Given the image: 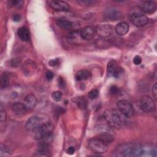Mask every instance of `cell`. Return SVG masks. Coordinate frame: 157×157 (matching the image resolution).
<instances>
[{
	"instance_id": "1",
	"label": "cell",
	"mask_w": 157,
	"mask_h": 157,
	"mask_svg": "<svg viewBox=\"0 0 157 157\" xmlns=\"http://www.w3.org/2000/svg\"><path fill=\"white\" fill-rule=\"evenodd\" d=\"M144 153V147L134 143H124L118 145L115 151L117 156H140Z\"/></svg>"
},
{
	"instance_id": "2",
	"label": "cell",
	"mask_w": 157,
	"mask_h": 157,
	"mask_svg": "<svg viewBox=\"0 0 157 157\" xmlns=\"http://www.w3.org/2000/svg\"><path fill=\"white\" fill-rule=\"evenodd\" d=\"M104 119L107 124L112 128L120 129L126 123L125 117L118 109H109L104 113Z\"/></svg>"
},
{
	"instance_id": "3",
	"label": "cell",
	"mask_w": 157,
	"mask_h": 157,
	"mask_svg": "<svg viewBox=\"0 0 157 157\" xmlns=\"http://www.w3.org/2000/svg\"><path fill=\"white\" fill-rule=\"evenodd\" d=\"M88 148L97 154L105 153L108 149V144L99 137H93L88 142Z\"/></svg>"
},
{
	"instance_id": "4",
	"label": "cell",
	"mask_w": 157,
	"mask_h": 157,
	"mask_svg": "<svg viewBox=\"0 0 157 157\" xmlns=\"http://www.w3.org/2000/svg\"><path fill=\"white\" fill-rule=\"evenodd\" d=\"M53 130V125L50 122L44 123L35 132H34V139L42 140L48 138Z\"/></svg>"
},
{
	"instance_id": "5",
	"label": "cell",
	"mask_w": 157,
	"mask_h": 157,
	"mask_svg": "<svg viewBox=\"0 0 157 157\" xmlns=\"http://www.w3.org/2000/svg\"><path fill=\"white\" fill-rule=\"evenodd\" d=\"M117 109L127 118L134 115V110L132 104L126 100H120L117 104Z\"/></svg>"
},
{
	"instance_id": "6",
	"label": "cell",
	"mask_w": 157,
	"mask_h": 157,
	"mask_svg": "<svg viewBox=\"0 0 157 157\" xmlns=\"http://www.w3.org/2000/svg\"><path fill=\"white\" fill-rule=\"evenodd\" d=\"M140 105L142 110L146 113H153L155 110V101L148 95H144L141 97Z\"/></svg>"
},
{
	"instance_id": "7",
	"label": "cell",
	"mask_w": 157,
	"mask_h": 157,
	"mask_svg": "<svg viewBox=\"0 0 157 157\" xmlns=\"http://www.w3.org/2000/svg\"><path fill=\"white\" fill-rule=\"evenodd\" d=\"M44 123L42 119L38 116H33L30 117L26 121L25 128L27 131L30 132H35Z\"/></svg>"
},
{
	"instance_id": "8",
	"label": "cell",
	"mask_w": 157,
	"mask_h": 157,
	"mask_svg": "<svg viewBox=\"0 0 157 157\" xmlns=\"http://www.w3.org/2000/svg\"><path fill=\"white\" fill-rule=\"evenodd\" d=\"M123 73V69L119 66L117 62L111 61L107 65V74L109 77L118 78Z\"/></svg>"
},
{
	"instance_id": "9",
	"label": "cell",
	"mask_w": 157,
	"mask_h": 157,
	"mask_svg": "<svg viewBox=\"0 0 157 157\" xmlns=\"http://www.w3.org/2000/svg\"><path fill=\"white\" fill-rule=\"evenodd\" d=\"M130 20L133 25L137 27L144 26L148 22V18L146 15L138 12L132 13L131 15Z\"/></svg>"
},
{
	"instance_id": "10",
	"label": "cell",
	"mask_w": 157,
	"mask_h": 157,
	"mask_svg": "<svg viewBox=\"0 0 157 157\" xmlns=\"http://www.w3.org/2000/svg\"><path fill=\"white\" fill-rule=\"evenodd\" d=\"M66 39L68 43L72 45L80 44L83 41V39L80 34V30H73L70 31L66 36Z\"/></svg>"
},
{
	"instance_id": "11",
	"label": "cell",
	"mask_w": 157,
	"mask_h": 157,
	"mask_svg": "<svg viewBox=\"0 0 157 157\" xmlns=\"http://www.w3.org/2000/svg\"><path fill=\"white\" fill-rule=\"evenodd\" d=\"M113 28L108 24H101L96 28V33L102 37H107L111 36Z\"/></svg>"
},
{
	"instance_id": "12",
	"label": "cell",
	"mask_w": 157,
	"mask_h": 157,
	"mask_svg": "<svg viewBox=\"0 0 157 157\" xmlns=\"http://www.w3.org/2000/svg\"><path fill=\"white\" fill-rule=\"evenodd\" d=\"M96 28L91 26H87L83 28L80 30V34L83 39L85 40H91L96 34Z\"/></svg>"
},
{
	"instance_id": "13",
	"label": "cell",
	"mask_w": 157,
	"mask_h": 157,
	"mask_svg": "<svg viewBox=\"0 0 157 157\" xmlns=\"http://www.w3.org/2000/svg\"><path fill=\"white\" fill-rule=\"evenodd\" d=\"M50 6L56 11H67L70 9L69 5L63 1H51L49 2Z\"/></svg>"
},
{
	"instance_id": "14",
	"label": "cell",
	"mask_w": 157,
	"mask_h": 157,
	"mask_svg": "<svg viewBox=\"0 0 157 157\" xmlns=\"http://www.w3.org/2000/svg\"><path fill=\"white\" fill-rule=\"evenodd\" d=\"M141 10L146 13H152L156 9V3L152 1H146L142 2L139 6Z\"/></svg>"
},
{
	"instance_id": "15",
	"label": "cell",
	"mask_w": 157,
	"mask_h": 157,
	"mask_svg": "<svg viewBox=\"0 0 157 157\" xmlns=\"http://www.w3.org/2000/svg\"><path fill=\"white\" fill-rule=\"evenodd\" d=\"M37 102V99L36 96L33 94H28L25 98V103L26 107L28 110H32L35 107Z\"/></svg>"
},
{
	"instance_id": "16",
	"label": "cell",
	"mask_w": 157,
	"mask_h": 157,
	"mask_svg": "<svg viewBox=\"0 0 157 157\" xmlns=\"http://www.w3.org/2000/svg\"><path fill=\"white\" fill-rule=\"evenodd\" d=\"M12 110L14 113L18 117L25 115L28 110L25 105L21 102H16L12 105Z\"/></svg>"
},
{
	"instance_id": "17",
	"label": "cell",
	"mask_w": 157,
	"mask_h": 157,
	"mask_svg": "<svg viewBox=\"0 0 157 157\" xmlns=\"http://www.w3.org/2000/svg\"><path fill=\"white\" fill-rule=\"evenodd\" d=\"M105 16L110 20H117L121 18L122 13L118 10L113 9H110L106 10Z\"/></svg>"
},
{
	"instance_id": "18",
	"label": "cell",
	"mask_w": 157,
	"mask_h": 157,
	"mask_svg": "<svg viewBox=\"0 0 157 157\" xmlns=\"http://www.w3.org/2000/svg\"><path fill=\"white\" fill-rule=\"evenodd\" d=\"M17 34L19 38L24 42H27L30 39V33L28 28L22 26L18 29Z\"/></svg>"
},
{
	"instance_id": "19",
	"label": "cell",
	"mask_w": 157,
	"mask_h": 157,
	"mask_svg": "<svg viewBox=\"0 0 157 157\" xmlns=\"http://www.w3.org/2000/svg\"><path fill=\"white\" fill-rule=\"evenodd\" d=\"M115 30L117 34L120 36H124L129 31V25L126 22H120L115 26Z\"/></svg>"
},
{
	"instance_id": "20",
	"label": "cell",
	"mask_w": 157,
	"mask_h": 157,
	"mask_svg": "<svg viewBox=\"0 0 157 157\" xmlns=\"http://www.w3.org/2000/svg\"><path fill=\"white\" fill-rule=\"evenodd\" d=\"M98 137L100 138L101 140H102L104 142H105L107 144L111 143L114 139V136L109 130L108 131L105 130V131H102L99 134Z\"/></svg>"
},
{
	"instance_id": "21",
	"label": "cell",
	"mask_w": 157,
	"mask_h": 157,
	"mask_svg": "<svg viewBox=\"0 0 157 157\" xmlns=\"http://www.w3.org/2000/svg\"><path fill=\"white\" fill-rule=\"evenodd\" d=\"M57 25L63 29H70L73 26V23L67 19L61 18L56 20Z\"/></svg>"
},
{
	"instance_id": "22",
	"label": "cell",
	"mask_w": 157,
	"mask_h": 157,
	"mask_svg": "<svg viewBox=\"0 0 157 157\" xmlns=\"http://www.w3.org/2000/svg\"><path fill=\"white\" fill-rule=\"evenodd\" d=\"M91 76V72L85 69L78 71L75 74V78L78 81H82L89 79Z\"/></svg>"
},
{
	"instance_id": "23",
	"label": "cell",
	"mask_w": 157,
	"mask_h": 157,
	"mask_svg": "<svg viewBox=\"0 0 157 157\" xmlns=\"http://www.w3.org/2000/svg\"><path fill=\"white\" fill-rule=\"evenodd\" d=\"M50 152L49 145L45 142H41L39 144L37 148V153L39 155L46 156Z\"/></svg>"
},
{
	"instance_id": "24",
	"label": "cell",
	"mask_w": 157,
	"mask_h": 157,
	"mask_svg": "<svg viewBox=\"0 0 157 157\" xmlns=\"http://www.w3.org/2000/svg\"><path fill=\"white\" fill-rule=\"evenodd\" d=\"M9 81L8 77L6 74H3L1 76V82H0V86L1 89L6 88L9 85Z\"/></svg>"
},
{
	"instance_id": "25",
	"label": "cell",
	"mask_w": 157,
	"mask_h": 157,
	"mask_svg": "<svg viewBox=\"0 0 157 157\" xmlns=\"http://www.w3.org/2000/svg\"><path fill=\"white\" fill-rule=\"evenodd\" d=\"M11 151L10 150V148L7 147V145H3V144H1V152H0V155L1 156H7V155H10V152Z\"/></svg>"
},
{
	"instance_id": "26",
	"label": "cell",
	"mask_w": 157,
	"mask_h": 157,
	"mask_svg": "<svg viewBox=\"0 0 157 157\" xmlns=\"http://www.w3.org/2000/svg\"><path fill=\"white\" fill-rule=\"evenodd\" d=\"M7 118V113L5 109L4 106L2 105V104H1L0 105V121L1 122H4L6 121Z\"/></svg>"
},
{
	"instance_id": "27",
	"label": "cell",
	"mask_w": 157,
	"mask_h": 157,
	"mask_svg": "<svg viewBox=\"0 0 157 157\" xmlns=\"http://www.w3.org/2000/svg\"><path fill=\"white\" fill-rule=\"evenodd\" d=\"M52 98L53 99L54 101H55L56 102H58V101H60L61 100L63 94H62V93L61 91H54L52 93Z\"/></svg>"
},
{
	"instance_id": "28",
	"label": "cell",
	"mask_w": 157,
	"mask_h": 157,
	"mask_svg": "<svg viewBox=\"0 0 157 157\" xmlns=\"http://www.w3.org/2000/svg\"><path fill=\"white\" fill-rule=\"evenodd\" d=\"M99 95V91L97 89H93L88 93V98L90 99H95Z\"/></svg>"
},
{
	"instance_id": "29",
	"label": "cell",
	"mask_w": 157,
	"mask_h": 157,
	"mask_svg": "<svg viewBox=\"0 0 157 157\" xmlns=\"http://www.w3.org/2000/svg\"><path fill=\"white\" fill-rule=\"evenodd\" d=\"M23 1H16V0H12V1H9L8 2V5L10 7H15V6H18L20 5Z\"/></svg>"
},
{
	"instance_id": "30",
	"label": "cell",
	"mask_w": 157,
	"mask_h": 157,
	"mask_svg": "<svg viewBox=\"0 0 157 157\" xmlns=\"http://www.w3.org/2000/svg\"><path fill=\"white\" fill-rule=\"evenodd\" d=\"M78 3L82 4V5H91L96 2L95 1H91V0H80L77 1Z\"/></svg>"
},
{
	"instance_id": "31",
	"label": "cell",
	"mask_w": 157,
	"mask_h": 157,
	"mask_svg": "<svg viewBox=\"0 0 157 157\" xmlns=\"http://www.w3.org/2000/svg\"><path fill=\"white\" fill-rule=\"evenodd\" d=\"M20 63V60L18 58H14L10 61V66H12L13 67L18 66L19 65Z\"/></svg>"
},
{
	"instance_id": "32",
	"label": "cell",
	"mask_w": 157,
	"mask_h": 157,
	"mask_svg": "<svg viewBox=\"0 0 157 157\" xmlns=\"http://www.w3.org/2000/svg\"><path fill=\"white\" fill-rule=\"evenodd\" d=\"M119 92V88L116 85H112L110 88V93L112 94H117Z\"/></svg>"
},
{
	"instance_id": "33",
	"label": "cell",
	"mask_w": 157,
	"mask_h": 157,
	"mask_svg": "<svg viewBox=\"0 0 157 157\" xmlns=\"http://www.w3.org/2000/svg\"><path fill=\"white\" fill-rule=\"evenodd\" d=\"M78 105L81 109H85L86 107V101L84 99H79L78 101Z\"/></svg>"
},
{
	"instance_id": "34",
	"label": "cell",
	"mask_w": 157,
	"mask_h": 157,
	"mask_svg": "<svg viewBox=\"0 0 157 157\" xmlns=\"http://www.w3.org/2000/svg\"><path fill=\"white\" fill-rule=\"evenodd\" d=\"M133 63L136 65H139L142 63V58L139 55H136L133 58Z\"/></svg>"
},
{
	"instance_id": "35",
	"label": "cell",
	"mask_w": 157,
	"mask_h": 157,
	"mask_svg": "<svg viewBox=\"0 0 157 157\" xmlns=\"http://www.w3.org/2000/svg\"><path fill=\"white\" fill-rule=\"evenodd\" d=\"M54 77V74L51 71H48L45 72V77L48 80H51Z\"/></svg>"
},
{
	"instance_id": "36",
	"label": "cell",
	"mask_w": 157,
	"mask_h": 157,
	"mask_svg": "<svg viewBox=\"0 0 157 157\" xmlns=\"http://www.w3.org/2000/svg\"><path fill=\"white\" fill-rule=\"evenodd\" d=\"M151 94H152V96H153V98L156 99V95H157V85H156V83H155L153 85V86H152Z\"/></svg>"
},
{
	"instance_id": "37",
	"label": "cell",
	"mask_w": 157,
	"mask_h": 157,
	"mask_svg": "<svg viewBox=\"0 0 157 157\" xmlns=\"http://www.w3.org/2000/svg\"><path fill=\"white\" fill-rule=\"evenodd\" d=\"M48 64L51 66H56V65H58L59 64V59L55 58V59H51L48 62Z\"/></svg>"
},
{
	"instance_id": "38",
	"label": "cell",
	"mask_w": 157,
	"mask_h": 157,
	"mask_svg": "<svg viewBox=\"0 0 157 157\" xmlns=\"http://www.w3.org/2000/svg\"><path fill=\"white\" fill-rule=\"evenodd\" d=\"M64 85H65V83H64V79L61 77H59V78L58 80V86L62 88L64 86Z\"/></svg>"
},
{
	"instance_id": "39",
	"label": "cell",
	"mask_w": 157,
	"mask_h": 157,
	"mask_svg": "<svg viewBox=\"0 0 157 157\" xmlns=\"http://www.w3.org/2000/svg\"><path fill=\"white\" fill-rule=\"evenodd\" d=\"M13 21H17V22L20 21L21 20V17L19 14H17V13L14 14L13 16Z\"/></svg>"
},
{
	"instance_id": "40",
	"label": "cell",
	"mask_w": 157,
	"mask_h": 157,
	"mask_svg": "<svg viewBox=\"0 0 157 157\" xmlns=\"http://www.w3.org/2000/svg\"><path fill=\"white\" fill-rule=\"evenodd\" d=\"M67 152L69 155H73L75 152V148L74 147H69L67 150Z\"/></svg>"
}]
</instances>
